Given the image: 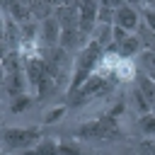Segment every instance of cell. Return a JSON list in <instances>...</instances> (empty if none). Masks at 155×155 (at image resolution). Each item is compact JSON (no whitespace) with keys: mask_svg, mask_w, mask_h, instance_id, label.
I'll return each mask as SVG.
<instances>
[{"mask_svg":"<svg viewBox=\"0 0 155 155\" xmlns=\"http://www.w3.org/2000/svg\"><path fill=\"white\" fill-rule=\"evenodd\" d=\"M31 104H34V97H31V94H22V97H15V99L10 102V111H12V114H22V111H27Z\"/></svg>","mask_w":155,"mask_h":155,"instance_id":"8fae6325","label":"cell"},{"mask_svg":"<svg viewBox=\"0 0 155 155\" xmlns=\"http://www.w3.org/2000/svg\"><path fill=\"white\" fill-rule=\"evenodd\" d=\"M104 53H107V51H104L97 41H90L82 51H78V58H75L73 73H70V85H68V90H65V97H68V99L99 70V65H102V61H104Z\"/></svg>","mask_w":155,"mask_h":155,"instance_id":"7a4b0ae2","label":"cell"},{"mask_svg":"<svg viewBox=\"0 0 155 155\" xmlns=\"http://www.w3.org/2000/svg\"><path fill=\"white\" fill-rule=\"evenodd\" d=\"M126 104L119 102L116 107H111L109 111H104L102 116L92 119V121H85L78 126L75 131V140L85 143V140H94V143H109V140H126L124 131H121V114H124Z\"/></svg>","mask_w":155,"mask_h":155,"instance_id":"6da1fadb","label":"cell"},{"mask_svg":"<svg viewBox=\"0 0 155 155\" xmlns=\"http://www.w3.org/2000/svg\"><path fill=\"white\" fill-rule=\"evenodd\" d=\"M61 34H63V29H61V22L56 19V15L44 19L41 22V34H39L41 48H58L61 46Z\"/></svg>","mask_w":155,"mask_h":155,"instance_id":"5b68a950","label":"cell"},{"mask_svg":"<svg viewBox=\"0 0 155 155\" xmlns=\"http://www.w3.org/2000/svg\"><path fill=\"white\" fill-rule=\"evenodd\" d=\"M41 140H44V136H41L39 126H24V128L5 126L2 128V148H5V153H15V150L27 153L34 145H39Z\"/></svg>","mask_w":155,"mask_h":155,"instance_id":"3957f363","label":"cell"},{"mask_svg":"<svg viewBox=\"0 0 155 155\" xmlns=\"http://www.w3.org/2000/svg\"><path fill=\"white\" fill-rule=\"evenodd\" d=\"M114 27H121V29H126L128 34H138V29L143 27V17H140L138 7L131 5V2H119Z\"/></svg>","mask_w":155,"mask_h":155,"instance_id":"277c9868","label":"cell"},{"mask_svg":"<svg viewBox=\"0 0 155 155\" xmlns=\"http://www.w3.org/2000/svg\"><path fill=\"white\" fill-rule=\"evenodd\" d=\"M24 155H63V153H61V140H56V138H44L39 145H34L31 150H27Z\"/></svg>","mask_w":155,"mask_h":155,"instance_id":"ba28073f","label":"cell"},{"mask_svg":"<svg viewBox=\"0 0 155 155\" xmlns=\"http://www.w3.org/2000/svg\"><path fill=\"white\" fill-rule=\"evenodd\" d=\"M27 85H29V80H27L24 73H10V75H5V80H2V90H5V94H7L10 99L27 94Z\"/></svg>","mask_w":155,"mask_h":155,"instance_id":"8992f818","label":"cell"},{"mask_svg":"<svg viewBox=\"0 0 155 155\" xmlns=\"http://www.w3.org/2000/svg\"><path fill=\"white\" fill-rule=\"evenodd\" d=\"M2 10H5V15H7L12 22H17L19 27L27 24V22H34L31 10H29V2H7Z\"/></svg>","mask_w":155,"mask_h":155,"instance_id":"52a82bcc","label":"cell"},{"mask_svg":"<svg viewBox=\"0 0 155 155\" xmlns=\"http://www.w3.org/2000/svg\"><path fill=\"white\" fill-rule=\"evenodd\" d=\"M65 111H68V104H56V107L46 109V111H44V126H51V124L61 121V119L65 116Z\"/></svg>","mask_w":155,"mask_h":155,"instance_id":"30bf717a","label":"cell"},{"mask_svg":"<svg viewBox=\"0 0 155 155\" xmlns=\"http://www.w3.org/2000/svg\"><path fill=\"white\" fill-rule=\"evenodd\" d=\"M138 131L145 136V138H155V111H150V114H143V116H138Z\"/></svg>","mask_w":155,"mask_h":155,"instance_id":"9c48e42d","label":"cell"}]
</instances>
